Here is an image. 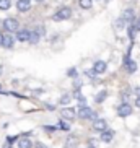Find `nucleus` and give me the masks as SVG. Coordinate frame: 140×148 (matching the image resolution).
Instances as JSON below:
<instances>
[{
    "instance_id": "nucleus-1",
    "label": "nucleus",
    "mask_w": 140,
    "mask_h": 148,
    "mask_svg": "<svg viewBox=\"0 0 140 148\" xmlns=\"http://www.w3.org/2000/svg\"><path fill=\"white\" fill-rule=\"evenodd\" d=\"M72 15H73V10L70 8L69 5H62V7H59V8L54 12V15L51 16V20H52L54 23H62V21L70 20Z\"/></svg>"
},
{
    "instance_id": "nucleus-2",
    "label": "nucleus",
    "mask_w": 140,
    "mask_h": 148,
    "mask_svg": "<svg viewBox=\"0 0 140 148\" xmlns=\"http://www.w3.org/2000/svg\"><path fill=\"white\" fill-rule=\"evenodd\" d=\"M98 117V114L93 111L90 106L83 104V106H78V111H77V119L80 121H95Z\"/></svg>"
},
{
    "instance_id": "nucleus-3",
    "label": "nucleus",
    "mask_w": 140,
    "mask_h": 148,
    "mask_svg": "<svg viewBox=\"0 0 140 148\" xmlns=\"http://www.w3.org/2000/svg\"><path fill=\"white\" fill-rule=\"evenodd\" d=\"M2 28H3L5 33H12V34H15L21 26H20V21H18L16 18L8 16V18H5L3 21H2Z\"/></svg>"
},
{
    "instance_id": "nucleus-4",
    "label": "nucleus",
    "mask_w": 140,
    "mask_h": 148,
    "mask_svg": "<svg viewBox=\"0 0 140 148\" xmlns=\"http://www.w3.org/2000/svg\"><path fill=\"white\" fill-rule=\"evenodd\" d=\"M116 112H117V116L121 119H126V117H129V116H132L134 106H132L130 103H127V101H122V103L116 108Z\"/></svg>"
},
{
    "instance_id": "nucleus-5",
    "label": "nucleus",
    "mask_w": 140,
    "mask_h": 148,
    "mask_svg": "<svg viewBox=\"0 0 140 148\" xmlns=\"http://www.w3.org/2000/svg\"><path fill=\"white\" fill-rule=\"evenodd\" d=\"M60 117L67 122H72L77 119V109L72 108V106H64L60 109Z\"/></svg>"
},
{
    "instance_id": "nucleus-6",
    "label": "nucleus",
    "mask_w": 140,
    "mask_h": 148,
    "mask_svg": "<svg viewBox=\"0 0 140 148\" xmlns=\"http://www.w3.org/2000/svg\"><path fill=\"white\" fill-rule=\"evenodd\" d=\"M121 18H122V20L127 23V25H130V23H135V20H137L135 8H132V7L126 8V10L122 12V13H121Z\"/></svg>"
},
{
    "instance_id": "nucleus-7",
    "label": "nucleus",
    "mask_w": 140,
    "mask_h": 148,
    "mask_svg": "<svg viewBox=\"0 0 140 148\" xmlns=\"http://www.w3.org/2000/svg\"><path fill=\"white\" fill-rule=\"evenodd\" d=\"M122 69H124V72H126V73L134 75L137 70H139V64H137L134 59H129V60L122 62Z\"/></svg>"
},
{
    "instance_id": "nucleus-8",
    "label": "nucleus",
    "mask_w": 140,
    "mask_h": 148,
    "mask_svg": "<svg viewBox=\"0 0 140 148\" xmlns=\"http://www.w3.org/2000/svg\"><path fill=\"white\" fill-rule=\"evenodd\" d=\"M93 72H95V73L96 75H103V73H106V72H108V62L106 60H95L93 62Z\"/></svg>"
},
{
    "instance_id": "nucleus-9",
    "label": "nucleus",
    "mask_w": 140,
    "mask_h": 148,
    "mask_svg": "<svg viewBox=\"0 0 140 148\" xmlns=\"http://www.w3.org/2000/svg\"><path fill=\"white\" fill-rule=\"evenodd\" d=\"M31 5H33V0H16L15 2V7L20 13H26L31 10Z\"/></svg>"
},
{
    "instance_id": "nucleus-10",
    "label": "nucleus",
    "mask_w": 140,
    "mask_h": 148,
    "mask_svg": "<svg viewBox=\"0 0 140 148\" xmlns=\"http://www.w3.org/2000/svg\"><path fill=\"white\" fill-rule=\"evenodd\" d=\"M108 129V121L103 117H96L95 121H93V132H98V134H101L103 130H106Z\"/></svg>"
},
{
    "instance_id": "nucleus-11",
    "label": "nucleus",
    "mask_w": 140,
    "mask_h": 148,
    "mask_svg": "<svg viewBox=\"0 0 140 148\" xmlns=\"http://www.w3.org/2000/svg\"><path fill=\"white\" fill-rule=\"evenodd\" d=\"M114 137H116V130H113V129H106V130H103L100 134V140L103 143H111L114 140Z\"/></svg>"
},
{
    "instance_id": "nucleus-12",
    "label": "nucleus",
    "mask_w": 140,
    "mask_h": 148,
    "mask_svg": "<svg viewBox=\"0 0 140 148\" xmlns=\"http://www.w3.org/2000/svg\"><path fill=\"white\" fill-rule=\"evenodd\" d=\"M15 41L18 42H28V38H30V29L28 28H20V29L15 33Z\"/></svg>"
},
{
    "instance_id": "nucleus-13",
    "label": "nucleus",
    "mask_w": 140,
    "mask_h": 148,
    "mask_svg": "<svg viewBox=\"0 0 140 148\" xmlns=\"http://www.w3.org/2000/svg\"><path fill=\"white\" fill-rule=\"evenodd\" d=\"M15 36L12 34V33H5L3 34V41H2V47L5 49H13L15 47Z\"/></svg>"
},
{
    "instance_id": "nucleus-14",
    "label": "nucleus",
    "mask_w": 140,
    "mask_h": 148,
    "mask_svg": "<svg viewBox=\"0 0 140 148\" xmlns=\"http://www.w3.org/2000/svg\"><path fill=\"white\" fill-rule=\"evenodd\" d=\"M15 143L18 148H34V142L31 140V137H20Z\"/></svg>"
},
{
    "instance_id": "nucleus-15",
    "label": "nucleus",
    "mask_w": 140,
    "mask_h": 148,
    "mask_svg": "<svg viewBox=\"0 0 140 148\" xmlns=\"http://www.w3.org/2000/svg\"><path fill=\"white\" fill-rule=\"evenodd\" d=\"M126 29H127V36H129V41H130V42H135V38H137V34H139L135 23H130V25H127Z\"/></svg>"
},
{
    "instance_id": "nucleus-16",
    "label": "nucleus",
    "mask_w": 140,
    "mask_h": 148,
    "mask_svg": "<svg viewBox=\"0 0 140 148\" xmlns=\"http://www.w3.org/2000/svg\"><path fill=\"white\" fill-rule=\"evenodd\" d=\"M70 95H72V99H77V101H78V106L86 104V96L82 93V90H73Z\"/></svg>"
},
{
    "instance_id": "nucleus-17",
    "label": "nucleus",
    "mask_w": 140,
    "mask_h": 148,
    "mask_svg": "<svg viewBox=\"0 0 140 148\" xmlns=\"http://www.w3.org/2000/svg\"><path fill=\"white\" fill-rule=\"evenodd\" d=\"M108 96H109V91H108V90H101V91H98L96 95H95V103H96V104H103V103L108 99Z\"/></svg>"
},
{
    "instance_id": "nucleus-18",
    "label": "nucleus",
    "mask_w": 140,
    "mask_h": 148,
    "mask_svg": "<svg viewBox=\"0 0 140 148\" xmlns=\"http://www.w3.org/2000/svg\"><path fill=\"white\" fill-rule=\"evenodd\" d=\"M43 39L38 33H36L34 29H30V38H28V42L31 44V46H36V44H39V41Z\"/></svg>"
},
{
    "instance_id": "nucleus-19",
    "label": "nucleus",
    "mask_w": 140,
    "mask_h": 148,
    "mask_svg": "<svg viewBox=\"0 0 140 148\" xmlns=\"http://www.w3.org/2000/svg\"><path fill=\"white\" fill-rule=\"evenodd\" d=\"M72 103V95L70 93H62L60 98H59V104L60 106H70Z\"/></svg>"
},
{
    "instance_id": "nucleus-20",
    "label": "nucleus",
    "mask_w": 140,
    "mask_h": 148,
    "mask_svg": "<svg viewBox=\"0 0 140 148\" xmlns=\"http://www.w3.org/2000/svg\"><path fill=\"white\" fill-rule=\"evenodd\" d=\"M57 130H62V132H70V124L67 121H64V119H60V121L57 122Z\"/></svg>"
},
{
    "instance_id": "nucleus-21",
    "label": "nucleus",
    "mask_w": 140,
    "mask_h": 148,
    "mask_svg": "<svg viewBox=\"0 0 140 148\" xmlns=\"http://www.w3.org/2000/svg\"><path fill=\"white\" fill-rule=\"evenodd\" d=\"M78 7L82 10H91L93 0H78Z\"/></svg>"
},
{
    "instance_id": "nucleus-22",
    "label": "nucleus",
    "mask_w": 140,
    "mask_h": 148,
    "mask_svg": "<svg viewBox=\"0 0 140 148\" xmlns=\"http://www.w3.org/2000/svg\"><path fill=\"white\" fill-rule=\"evenodd\" d=\"M13 2L12 0H0V12H7V10L12 8Z\"/></svg>"
},
{
    "instance_id": "nucleus-23",
    "label": "nucleus",
    "mask_w": 140,
    "mask_h": 148,
    "mask_svg": "<svg viewBox=\"0 0 140 148\" xmlns=\"http://www.w3.org/2000/svg\"><path fill=\"white\" fill-rule=\"evenodd\" d=\"M126 26H127V23L124 21L122 18H121V16L116 18V21H114V28H116V29H124Z\"/></svg>"
},
{
    "instance_id": "nucleus-24",
    "label": "nucleus",
    "mask_w": 140,
    "mask_h": 148,
    "mask_svg": "<svg viewBox=\"0 0 140 148\" xmlns=\"http://www.w3.org/2000/svg\"><path fill=\"white\" fill-rule=\"evenodd\" d=\"M33 29H34L36 33L41 36V38H44V36L47 34V29H46V26H44V25H38V26H34Z\"/></svg>"
},
{
    "instance_id": "nucleus-25",
    "label": "nucleus",
    "mask_w": 140,
    "mask_h": 148,
    "mask_svg": "<svg viewBox=\"0 0 140 148\" xmlns=\"http://www.w3.org/2000/svg\"><path fill=\"white\" fill-rule=\"evenodd\" d=\"M67 77H70L72 80L77 78V77H78V69H77V67H70V69L67 70Z\"/></svg>"
},
{
    "instance_id": "nucleus-26",
    "label": "nucleus",
    "mask_w": 140,
    "mask_h": 148,
    "mask_svg": "<svg viewBox=\"0 0 140 148\" xmlns=\"http://www.w3.org/2000/svg\"><path fill=\"white\" fill-rule=\"evenodd\" d=\"M83 73L86 75V77H88L90 80H93V82H98V75L95 73V72H93V69H88V70H85Z\"/></svg>"
},
{
    "instance_id": "nucleus-27",
    "label": "nucleus",
    "mask_w": 140,
    "mask_h": 148,
    "mask_svg": "<svg viewBox=\"0 0 140 148\" xmlns=\"http://www.w3.org/2000/svg\"><path fill=\"white\" fill-rule=\"evenodd\" d=\"M41 129H43V132H46V134H54V132H59L56 125H47V124H46V125H43Z\"/></svg>"
},
{
    "instance_id": "nucleus-28",
    "label": "nucleus",
    "mask_w": 140,
    "mask_h": 148,
    "mask_svg": "<svg viewBox=\"0 0 140 148\" xmlns=\"http://www.w3.org/2000/svg\"><path fill=\"white\" fill-rule=\"evenodd\" d=\"M82 86H83V80H80L78 77L73 78V90H82Z\"/></svg>"
},
{
    "instance_id": "nucleus-29",
    "label": "nucleus",
    "mask_w": 140,
    "mask_h": 148,
    "mask_svg": "<svg viewBox=\"0 0 140 148\" xmlns=\"http://www.w3.org/2000/svg\"><path fill=\"white\" fill-rule=\"evenodd\" d=\"M8 96H15V98H20V99H26L28 96L21 95V93H18V91H8Z\"/></svg>"
},
{
    "instance_id": "nucleus-30",
    "label": "nucleus",
    "mask_w": 140,
    "mask_h": 148,
    "mask_svg": "<svg viewBox=\"0 0 140 148\" xmlns=\"http://www.w3.org/2000/svg\"><path fill=\"white\" fill-rule=\"evenodd\" d=\"M129 96H130V91H129L127 88L124 90V91H121V99H122V101H127V99H129Z\"/></svg>"
},
{
    "instance_id": "nucleus-31",
    "label": "nucleus",
    "mask_w": 140,
    "mask_h": 148,
    "mask_svg": "<svg viewBox=\"0 0 140 148\" xmlns=\"http://www.w3.org/2000/svg\"><path fill=\"white\" fill-rule=\"evenodd\" d=\"M44 109H47V111H57V106L51 104V103H46V104H44Z\"/></svg>"
},
{
    "instance_id": "nucleus-32",
    "label": "nucleus",
    "mask_w": 140,
    "mask_h": 148,
    "mask_svg": "<svg viewBox=\"0 0 140 148\" xmlns=\"http://www.w3.org/2000/svg\"><path fill=\"white\" fill-rule=\"evenodd\" d=\"M18 137H33V130H25L21 134H18Z\"/></svg>"
},
{
    "instance_id": "nucleus-33",
    "label": "nucleus",
    "mask_w": 140,
    "mask_h": 148,
    "mask_svg": "<svg viewBox=\"0 0 140 148\" xmlns=\"http://www.w3.org/2000/svg\"><path fill=\"white\" fill-rule=\"evenodd\" d=\"M132 91H134V96H135V98H140V86H135Z\"/></svg>"
},
{
    "instance_id": "nucleus-34",
    "label": "nucleus",
    "mask_w": 140,
    "mask_h": 148,
    "mask_svg": "<svg viewBox=\"0 0 140 148\" xmlns=\"http://www.w3.org/2000/svg\"><path fill=\"white\" fill-rule=\"evenodd\" d=\"M31 93H34L36 96H39V95H43V93H44V90H43V88H38V90H31Z\"/></svg>"
},
{
    "instance_id": "nucleus-35",
    "label": "nucleus",
    "mask_w": 140,
    "mask_h": 148,
    "mask_svg": "<svg viewBox=\"0 0 140 148\" xmlns=\"http://www.w3.org/2000/svg\"><path fill=\"white\" fill-rule=\"evenodd\" d=\"M85 148H96V145H95L93 140H88V143H86V147H85Z\"/></svg>"
},
{
    "instance_id": "nucleus-36",
    "label": "nucleus",
    "mask_w": 140,
    "mask_h": 148,
    "mask_svg": "<svg viewBox=\"0 0 140 148\" xmlns=\"http://www.w3.org/2000/svg\"><path fill=\"white\" fill-rule=\"evenodd\" d=\"M134 106H135L137 109H140V98H135V101H134Z\"/></svg>"
},
{
    "instance_id": "nucleus-37",
    "label": "nucleus",
    "mask_w": 140,
    "mask_h": 148,
    "mask_svg": "<svg viewBox=\"0 0 140 148\" xmlns=\"http://www.w3.org/2000/svg\"><path fill=\"white\" fill-rule=\"evenodd\" d=\"M34 148H46V145L41 143V142H36V143H34Z\"/></svg>"
},
{
    "instance_id": "nucleus-38",
    "label": "nucleus",
    "mask_w": 140,
    "mask_h": 148,
    "mask_svg": "<svg viewBox=\"0 0 140 148\" xmlns=\"http://www.w3.org/2000/svg\"><path fill=\"white\" fill-rule=\"evenodd\" d=\"M2 41H3V33L0 31V47H2Z\"/></svg>"
},
{
    "instance_id": "nucleus-39",
    "label": "nucleus",
    "mask_w": 140,
    "mask_h": 148,
    "mask_svg": "<svg viewBox=\"0 0 140 148\" xmlns=\"http://www.w3.org/2000/svg\"><path fill=\"white\" fill-rule=\"evenodd\" d=\"M12 83H13V86H18V85H20V82H18V80H13Z\"/></svg>"
},
{
    "instance_id": "nucleus-40",
    "label": "nucleus",
    "mask_w": 140,
    "mask_h": 148,
    "mask_svg": "<svg viewBox=\"0 0 140 148\" xmlns=\"http://www.w3.org/2000/svg\"><path fill=\"white\" fill-rule=\"evenodd\" d=\"M33 2H36V3H44L46 0H33Z\"/></svg>"
},
{
    "instance_id": "nucleus-41",
    "label": "nucleus",
    "mask_w": 140,
    "mask_h": 148,
    "mask_svg": "<svg viewBox=\"0 0 140 148\" xmlns=\"http://www.w3.org/2000/svg\"><path fill=\"white\" fill-rule=\"evenodd\" d=\"M2 73H3V65H0V77H2Z\"/></svg>"
},
{
    "instance_id": "nucleus-42",
    "label": "nucleus",
    "mask_w": 140,
    "mask_h": 148,
    "mask_svg": "<svg viewBox=\"0 0 140 148\" xmlns=\"http://www.w3.org/2000/svg\"><path fill=\"white\" fill-rule=\"evenodd\" d=\"M0 90H2V85H0Z\"/></svg>"
},
{
    "instance_id": "nucleus-43",
    "label": "nucleus",
    "mask_w": 140,
    "mask_h": 148,
    "mask_svg": "<svg viewBox=\"0 0 140 148\" xmlns=\"http://www.w3.org/2000/svg\"><path fill=\"white\" fill-rule=\"evenodd\" d=\"M96 2H100V0H96Z\"/></svg>"
},
{
    "instance_id": "nucleus-44",
    "label": "nucleus",
    "mask_w": 140,
    "mask_h": 148,
    "mask_svg": "<svg viewBox=\"0 0 140 148\" xmlns=\"http://www.w3.org/2000/svg\"><path fill=\"white\" fill-rule=\"evenodd\" d=\"M46 148H49V147H46Z\"/></svg>"
}]
</instances>
